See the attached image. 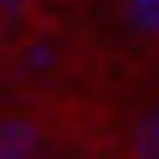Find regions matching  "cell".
<instances>
[{"label": "cell", "instance_id": "277c9868", "mask_svg": "<svg viewBox=\"0 0 159 159\" xmlns=\"http://www.w3.org/2000/svg\"><path fill=\"white\" fill-rule=\"evenodd\" d=\"M128 5H134V16H139L144 26H154V21H159V0H128Z\"/></svg>", "mask_w": 159, "mask_h": 159}, {"label": "cell", "instance_id": "6da1fadb", "mask_svg": "<svg viewBox=\"0 0 159 159\" xmlns=\"http://www.w3.org/2000/svg\"><path fill=\"white\" fill-rule=\"evenodd\" d=\"M41 154H46V139L31 118H21V113L0 118V159H41Z\"/></svg>", "mask_w": 159, "mask_h": 159}, {"label": "cell", "instance_id": "3957f363", "mask_svg": "<svg viewBox=\"0 0 159 159\" xmlns=\"http://www.w3.org/2000/svg\"><path fill=\"white\" fill-rule=\"evenodd\" d=\"M26 16V0H0V36H11Z\"/></svg>", "mask_w": 159, "mask_h": 159}, {"label": "cell", "instance_id": "7a4b0ae2", "mask_svg": "<svg viewBox=\"0 0 159 159\" xmlns=\"http://www.w3.org/2000/svg\"><path fill=\"white\" fill-rule=\"evenodd\" d=\"M139 154L144 159H159V113H149L139 123Z\"/></svg>", "mask_w": 159, "mask_h": 159}]
</instances>
